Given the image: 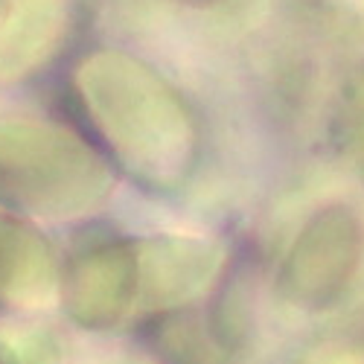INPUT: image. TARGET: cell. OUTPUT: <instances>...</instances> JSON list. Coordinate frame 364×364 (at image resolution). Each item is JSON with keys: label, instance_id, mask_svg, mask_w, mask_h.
Instances as JSON below:
<instances>
[{"label": "cell", "instance_id": "1", "mask_svg": "<svg viewBox=\"0 0 364 364\" xmlns=\"http://www.w3.org/2000/svg\"><path fill=\"white\" fill-rule=\"evenodd\" d=\"M47 248L26 225L0 216V306H29L47 291Z\"/></svg>", "mask_w": 364, "mask_h": 364}, {"label": "cell", "instance_id": "2", "mask_svg": "<svg viewBox=\"0 0 364 364\" xmlns=\"http://www.w3.org/2000/svg\"><path fill=\"white\" fill-rule=\"evenodd\" d=\"M187 4H216V0H187Z\"/></svg>", "mask_w": 364, "mask_h": 364}]
</instances>
